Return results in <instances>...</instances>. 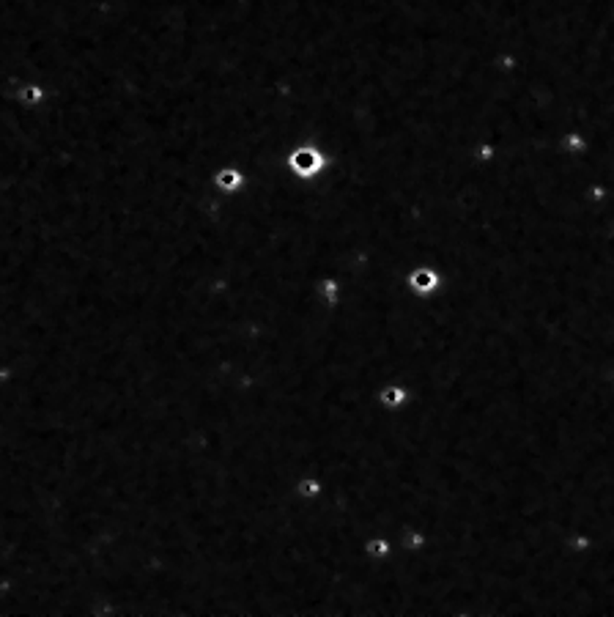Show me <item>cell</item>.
Returning a JSON list of instances; mask_svg holds the SVG:
<instances>
[{
	"mask_svg": "<svg viewBox=\"0 0 614 617\" xmlns=\"http://www.w3.org/2000/svg\"><path fill=\"white\" fill-rule=\"evenodd\" d=\"M293 170H299V173H305V176H310L313 170H319L321 167V157H319V151H313V148H299L296 154H293Z\"/></svg>",
	"mask_w": 614,
	"mask_h": 617,
	"instance_id": "obj_1",
	"label": "cell"
},
{
	"mask_svg": "<svg viewBox=\"0 0 614 617\" xmlns=\"http://www.w3.org/2000/svg\"><path fill=\"white\" fill-rule=\"evenodd\" d=\"M412 286H414V291L431 293V291H436L439 280H436V275H433V272L422 269V272H417V275H412Z\"/></svg>",
	"mask_w": 614,
	"mask_h": 617,
	"instance_id": "obj_2",
	"label": "cell"
},
{
	"mask_svg": "<svg viewBox=\"0 0 614 617\" xmlns=\"http://www.w3.org/2000/svg\"><path fill=\"white\" fill-rule=\"evenodd\" d=\"M242 181V176L236 173V170H225V173H220V184H225V187H236Z\"/></svg>",
	"mask_w": 614,
	"mask_h": 617,
	"instance_id": "obj_3",
	"label": "cell"
},
{
	"mask_svg": "<svg viewBox=\"0 0 614 617\" xmlns=\"http://www.w3.org/2000/svg\"><path fill=\"white\" fill-rule=\"evenodd\" d=\"M403 398H406V392L400 390V387H389V390L384 392V401H387V403H400Z\"/></svg>",
	"mask_w": 614,
	"mask_h": 617,
	"instance_id": "obj_4",
	"label": "cell"
}]
</instances>
